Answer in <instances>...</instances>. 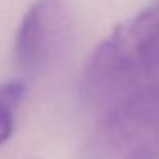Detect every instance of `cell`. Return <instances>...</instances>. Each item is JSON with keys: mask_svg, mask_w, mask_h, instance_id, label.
<instances>
[{"mask_svg": "<svg viewBox=\"0 0 159 159\" xmlns=\"http://www.w3.org/2000/svg\"><path fill=\"white\" fill-rule=\"evenodd\" d=\"M99 132L120 159H159V84L140 86L110 103Z\"/></svg>", "mask_w": 159, "mask_h": 159, "instance_id": "cell-2", "label": "cell"}, {"mask_svg": "<svg viewBox=\"0 0 159 159\" xmlns=\"http://www.w3.org/2000/svg\"><path fill=\"white\" fill-rule=\"evenodd\" d=\"M70 29L69 11L62 0H38L22 17L14 55L19 69L34 74L60 52Z\"/></svg>", "mask_w": 159, "mask_h": 159, "instance_id": "cell-3", "label": "cell"}, {"mask_svg": "<svg viewBox=\"0 0 159 159\" xmlns=\"http://www.w3.org/2000/svg\"><path fill=\"white\" fill-rule=\"evenodd\" d=\"M159 70V2L118 24L91 55L80 93L93 104H110L123 91Z\"/></svg>", "mask_w": 159, "mask_h": 159, "instance_id": "cell-1", "label": "cell"}, {"mask_svg": "<svg viewBox=\"0 0 159 159\" xmlns=\"http://www.w3.org/2000/svg\"><path fill=\"white\" fill-rule=\"evenodd\" d=\"M24 98V84L19 80L0 84V147L14 132L16 115Z\"/></svg>", "mask_w": 159, "mask_h": 159, "instance_id": "cell-4", "label": "cell"}]
</instances>
